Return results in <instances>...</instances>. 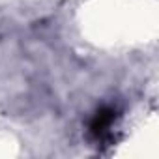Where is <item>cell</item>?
<instances>
[{"mask_svg": "<svg viewBox=\"0 0 159 159\" xmlns=\"http://www.w3.org/2000/svg\"><path fill=\"white\" fill-rule=\"evenodd\" d=\"M116 114L118 112L112 107H101L94 114V118L90 122V135H92L94 140H98V142L111 140V137H112V125L116 122Z\"/></svg>", "mask_w": 159, "mask_h": 159, "instance_id": "cell-1", "label": "cell"}]
</instances>
